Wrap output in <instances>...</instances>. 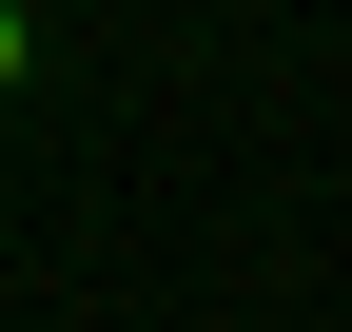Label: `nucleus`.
Segmentation results:
<instances>
[{
  "label": "nucleus",
  "instance_id": "obj_1",
  "mask_svg": "<svg viewBox=\"0 0 352 332\" xmlns=\"http://www.w3.org/2000/svg\"><path fill=\"white\" fill-rule=\"evenodd\" d=\"M20 59H39V20H20V0H0V78H20Z\"/></svg>",
  "mask_w": 352,
  "mask_h": 332
}]
</instances>
